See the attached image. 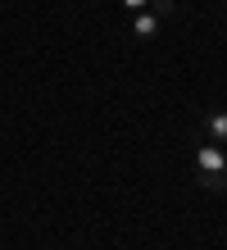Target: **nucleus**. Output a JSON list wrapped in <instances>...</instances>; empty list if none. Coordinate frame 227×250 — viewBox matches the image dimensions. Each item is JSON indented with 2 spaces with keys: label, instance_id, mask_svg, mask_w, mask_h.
Segmentation results:
<instances>
[{
  "label": "nucleus",
  "instance_id": "f257e3e1",
  "mask_svg": "<svg viewBox=\"0 0 227 250\" xmlns=\"http://www.w3.org/2000/svg\"><path fill=\"white\" fill-rule=\"evenodd\" d=\"M195 168H200L209 191H227V155L218 146H200V150H195Z\"/></svg>",
  "mask_w": 227,
  "mask_h": 250
},
{
  "label": "nucleus",
  "instance_id": "f03ea898",
  "mask_svg": "<svg viewBox=\"0 0 227 250\" xmlns=\"http://www.w3.org/2000/svg\"><path fill=\"white\" fill-rule=\"evenodd\" d=\"M155 32H159V14H155V9H136V14H132V37L150 41Z\"/></svg>",
  "mask_w": 227,
  "mask_h": 250
},
{
  "label": "nucleus",
  "instance_id": "7ed1b4c3",
  "mask_svg": "<svg viewBox=\"0 0 227 250\" xmlns=\"http://www.w3.org/2000/svg\"><path fill=\"white\" fill-rule=\"evenodd\" d=\"M205 132H209V137H214V141H227V109H214V114H205Z\"/></svg>",
  "mask_w": 227,
  "mask_h": 250
},
{
  "label": "nucleus",
  "instance_id": "20e7f679",
  "mask_svg": "<svg viewBox=\"0 0 227 250\" xmlns=\"http://www.w3.org/2000/svg\"><path fill=\"white\" fill-rule=\"evenodd\" d=\"M145 5H150V0H123V9H132V14H136V9H145Z\"/></svg>",
  "mask_w": 227,
  "mask_h": 250
},
{
  "label": "nucleus",
  "instance_id": "39448f33",
  "mask_svg": "<svg viewBox=\"0 0 227 250\" xmlns=\"http://www.w3.org/2000/svg\"><path fill=\"white\" fill-rule=\"evenodd\" d=\"M223 155H227V150H223Z\"/></svg>",
  "mask_w": 227,
  "mask_h": 250
}]
</instances>
